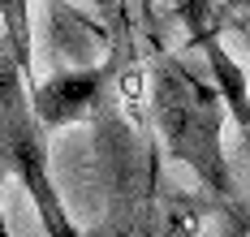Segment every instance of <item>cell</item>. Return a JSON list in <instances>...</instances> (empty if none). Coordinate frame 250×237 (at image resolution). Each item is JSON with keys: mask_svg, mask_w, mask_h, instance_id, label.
Instances as JSON below:
<instances>
[{"mask_svg": "<svg viewBox=\"0 0 250 237\" xmlns=\"http://www.w3.org/2000/svg\"><path fill=\"white\" fill-rule=\"evenodd\" d=\"M147 26V117L164 156L194 173L203 185V203L216 211L220 237H250V194L242 190L233 164L225 156L229 108L211 86L207 69H194L181 52L164 43L155 13H143Z\"/></svg>", "mask_w": 250, "mask_h": 237, "instance_id": "obj_1", "label": "cell"}, {"mask_svg": "<svg viewBox=\"0 0 250 237\" xmlns=\"http://www.w3.org/2000/svg\"><path fill=\"white\" fill-rule=\"evenodd\" d=\"M4 173L26 190V198L35 203L39 224H43L48 237H82L65 198H61V185L52 177L48 130L35 121L30 99L18 108H0V177Z\"/></svg>", "mask_w": 250, "mask_h": 237, "instance_id": "obj_2", "label": "cell"}, {"mask_svg": "<svg viewBox=\"0 0 250 237\" xmlns=\"http://www.w3.org/2000/svg\"><path fill=\"white\" fill-rule=\"evenodd\" d=\"M117 69H121V35L108 43L104 60L95 65H65L48 78L30 86V112L43 130H65L78 121H95L100 108L112 99L117 86Z\"/></svg>", "mask_w": 250, "mask_h": 237, "instance_id": "obj_3", "label": "cell"}, {"mask_svg": "<svg viewBox=\"0 0 250 237\" xmlns=\"http://www.w3.org/2000/svg\"><path fill=\"white\" fill-rule=\"evenodd\" d=\"M173 18L190 30V43L203 56V69L211 86L220 91V99L229 108V121L237 125L242 138H250V69H242V60L225 48L220 39V22H225V9L216 4H177Z\"/></svg>", "mask_w": 250, "mask_h": 237, "instance_id": "obj_4", "label": "cell"}, {"mask_svg": "<svg viewBox=\"0 0 250 237\" xmlns=\"http://www.w3.org/2000/svg\"><path fill=\"white\" fill-rule=\"evenodd\" d=\"M30 22H35V9L30 4H0V35L9 43L13 60L22 65L26 82L35 86V35H30Z\"/></svg>", "mask_w": 250, "mask_h": 237, "instance_id": "obj_5", "label": "cell"}, {"mask_svg": "<svg viewBox=\"0 0 250 237\" xmlns=\"http://www.w3.org/2000/svg\"><path fill=\"white\" fill-rule=\"evenodd\" d=\"M0 237H13V229H9V216H4V207H0Z\"/></svg>", "mask_w": 250, "mask_h": 237, "instance_id": "obj_6", "label": "cell"}, {"mask_svg": "<svg viewBox=\"0 0 250 237\" xmlns=\"http://www.w3.org/2000/svg\"><path fill=\"white\" fill-rule=\"evenodd\" d=\"M242 147H246V159H250V138H242Z\"/></svg>", "mask_w": 250, "mask_h": 237, "instance_id": "obj_7", "label": "cell"}]
</instances>
